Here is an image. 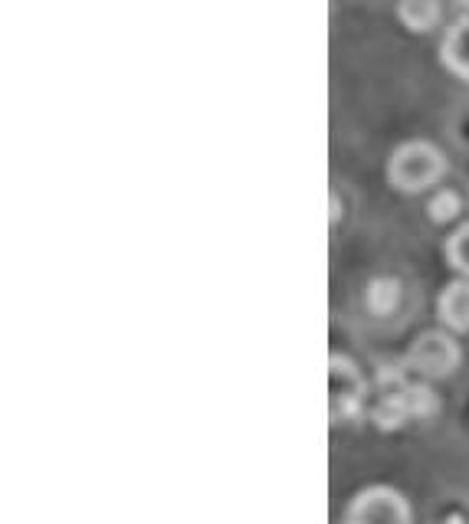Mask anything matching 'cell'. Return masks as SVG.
<instances>
[{"mask_svg": "<svg viewBox=\"0 0 469 524\" xmlns=\"http://www.w3.org/2000/svg\"><path fill=\"white\" fill-rule=\"evenodd\" d=\"M447 171V158L440 148L427 145V141H407L394 151L388 161V181L391 187L404 190V194H420V190L433 187Z\"/></svg>", "mask_w": 469, "mask_h": 524, "instance_id": "6da1fadb", "label": "cell"}, {"mask_svg": "<svg viewBox=\"0 0 469 524\" xmlns=\"http://www.w3.org/2000/svg\"><path fill=\"white\" fill-rule=\"evenodd\" d=\"M361 400H365V380H361L358 367L345 361L342 354H335L328 361V410H332V420H355Z\"/></svg>", "mask_w": 469, "mask_h": 524, "instance_id": "7a4b0ae2", "label": "cell"}, {"mask_svg": "<svg viewBox=\"0 0 469 524\" xmlns=\"http://www.w3.org/2000/svg\"><path fill=\"white\" fill-rule=\"evenodd\" d=\"M345 524H410V505L394 488H365L348 508Z\"/></svg>", "mask_w": 469, "mask_h": 524, "instance_id": "3957f363", "label": "cell"}, {"mask_svg": "<svg viewBox=\"0 0 469 524\" xmlns=\"http://www.w3.org/2000/svg\"><path fill=\"white\" fill-rule=\"evenodd\" d=\"M407 364L420 371L424 377H447L460 364V348L450 335L443 331H427L414 341V348L407 354Z\"/></svg>", "mask_w": 469, "mask_h": 524, "instance_id": "277c9868", "label": "cell"}, {"mask_svg": "<svg viewBox=\"0 0 469 524\" xmlns=\"http://www.w3.org/2000/svg\"><path fill=\"white\" fill-rule=\"evenodd\" d=\"M440 59L453 76L469 82V20H460L450 27V33L443 37V46H440Z\"/></svg>", "mask_w": 469, "mask_h": 524, "instance_id": "5b68a950", "label": "cell"}, {"mask_svg": "<svg viewBox=\"0 0 469 524\" xmlns=\"http://www.w3.org/2000/svg\"><path fill=\"white\" fill-rule=\"evenodd\" d=\"M440 321L453 331H469V282H450L440 292Z\"/></svg>", "mask_w": 469, "mask_h": 524, "instance_id": "8992f818", "label": "cell"}, {"mask_svg": "<svg viewBox=\"0 0 469 524\" xmlns=\"http://www.w3.org/2000/svg\"><path fill=\"white\" fill-rule=\"evenodd\" d=\"M440 20V4L437 0H401V23L410 30L424 33L437 27Z\"/></svg>", "mask_w": 469, "mask_h": 524, "instance_id": "52a82bcc", "label": "cell"}, {"mask_svg": "<svg viewBox=\"0 0 469 524\" xmlns=\"http://www.w3.org/2000/svg\"><path fill=\"white\" fill-rule=\"evenodd\" d=\"M401 302V282L397 279H374L368 285V308L374 315H391Z\"/></svg>", "mask_w": 469, "mask_h": 524, "instance_id": "ba28073f", "label": "cell"}, {"mask_svg": "<svg viewBox=\"0 0 469 524\" xmlns=\"http://www.w3.org/2000/svg\"><path fill=\"white\" fill-rule=\"evenodd\" d=\"M460 207L463 204H460V197H456L453 190H440V194L427 204V217L433 223H450V220L460 217Z\"/></svg>", "mask_w": 469, "mask_h": 524, "instance_id": "9c48e42d", "label": "cell"}, {"mask_svg": "<svg viewBox=\"0 0 469 524\" xmlns=\"http://www.w3.org/2000/svg\"><path fill=\"white\" fill-rule=\"evenodd\" d=\"M447 262L456 272L469 276V226H460L447 240Z\"/></svg>", "mask_w": 469, "mask_h": 524, "instance_id": "30bf717a", "label": "cell"}]
</instances>
